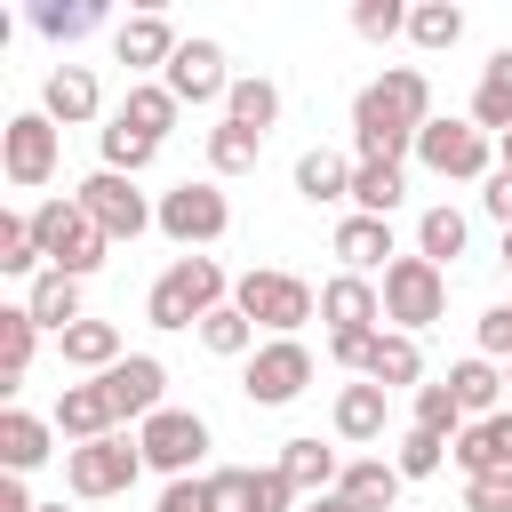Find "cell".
<instances>
[{
    "instance_id": "obj_45",
    "label": "cell",
    "mask_w": 512,
    "mask_h": 512,
    "mask_svg": "<svg viewBox=\"0 0 512 512\" xmlns=\"http://www.w3.org/2000/svg\"><path fill=\"white\" fill-rule=\"evenodd\" d=\"M352 32L360 40H392V32H408V8L400 0H360L352 8Z\"/></svg>"
},
{
    "instance_id": "obj_12",
    "label": "cell",
    "mask_w": 512,
    "mask_h": 512,
    "mask_svg": "<svg viewBox=\"0 0 512 512\" xmlns=\"http://www.w3.org/2000/svg\"><path fill=\"white\" fill-rule=\"evenodd\" d=\"M224 224H232V200H224L216 184H176V192H160V232H168L176 248H208V240H224Z\"/></svg>"
},
{
    "instance_id": "obj_50",
    "label": "cell",
    "mask_w": 512,
    "mask_h": 512,
    "mask_svg": "<svg viewBox=\"0 0 512 512\" xmlns=\"http://www.w3.org/2000/svg\"><path fill=\"white\" fill-rule=\"evenodd\" d=\"M0 512H40V504H32V488H24V472H8V480H0Z\"/></svg>"
},
{
    "instance_id": "obj_23",
    "label": "cell",
    "mask_w": 512,
    "mask_h": 512,
    "mask_svg": "<svg viewBox=\"0 0 512 512\" xmlns=\"http://www.w3.org/2000/svg\"><path fill=\"white\" fill-rule=\"evenodd\" d=\"M360 376H368V384H384V392L416 384V376H424V352H416V336H400V328H376V344H368Z\"/></svg>"
},
{
    "instance_id": "obj_46",
    "label": "cell",
    "mask_w": 512,
    "mask_h": 512,
    "mask_svg": "<svg viewBox=\"0 0 512 512\" xmlns=\"http://www.w3.org/2000/svg\"><path fill=\"white\" fill-rule=\"evenodd\" d=\"M160 512H224V504H216V480L200 472V480H168V496H160Z\"/></svg>"
},
{
    "instance_id": "obj_26",
    "label": "cell",
    "mask_w": 512,
    "mask_h": 512,
    "mask_svg": "<svg viewBox=\"0 0 512 512\" xmlns=\"http://www.w3.org/2000/svg\"><path fill=\"white\" fill-rule=\"evenodd\" d=\"M176 112H184V104H176V96H168V80H136V88H128V96H120V112H112V120H120V128H136V136H152V144H160V136H168V128H176Z\"/></svg>"
},
{
    "instance_id": "obj_54",
    "label": "cell",
    "mask_w": 512,
    "mask_h": 512,
    "mask_svg": "<svg viewBox=\"0 0 512 512\" xmlns=\"http://www.w3.org/2000/svg\"><path fill=\"white\" fill-rule=\"evenodd\" d=\"M504 264H512V232H504Z\"/></svg>"
},
{
    "instance_id": "obj_47",
    "label": "cell",
    "mask_w": 512,
    "mask_h": 512,
    "mask_svg": "<svg viewBox=\"0 0 512 512\" xmlns=\"http://www.w3.org/2000/svg\"><path fill=\"white\" fill-rule=\"evenodd\" d=\"M464 512H512V472H480V480H464Z\"/></svg>"
},
{
    "instance_id": "obj_14",
    "label": "cell",
    "mask_w": 512,
    "mask_h": 512,
    "mask_svg": "<svg viewBox=\"0 0 512 512\" xmlns=\"http://www.w3.org/2000/svg\"><path fill=\"white\" fill-rule=\"evenodd\" d=\"M320 320H328V344H336V336H376V320H384V288L360 280V272H336V280L320 288Z\"/></svg>"
},
{
    "instance_id": "obj_35",
    "label": "cell",
    "mask_w": 512,
    "mask_h": 512,
    "mask_svg": "<svg viewBox=\"0 0 512 512\" xmlns=\"http://www.w3.org/2000/svg\"><path fill=\"white\" fill-rule=\"evenodd\" d=\"M224 120H240V128H256V136H272V120H280V88H272V80H256V72H240V80H232V96H224Z\"/></svg>"
},
{
    "instance_id": "obj_37",
    "label": "cell",
    "mask_w": 512,
    "mask_h": 512,
    "mask_svg": "<svg viewBox=\"0 0 512 512\" xmlns=\"http://www.w3.org/2000/svg\"><path fill=\"white\" fill-rule=\"evenodd\" d=\"M200 344H208L216 360H240V352H256V320H248L240 304H216V312L200 320Z\"/></svg>"
},
{
    "instance_id": "obj_10",
    "label": "cell",
    "mask_w": 512,
    "mask_h": 512,
    "mask_svg": "<svg viewBox=\"0 0 512 512\" xmlns=\"http://www.w3.org/2000/svg\"><path fill=\"white\" fill-rule=\"evenodd\" d=\"M304 384H312V352H304V336H272V344H256V352H248L240 392H248L256 408H288Z\"/></svg>"
},
{
    "instance_id": "obj_33",
    "label": "cell",
    "mask_w": 512,
    "mask_h": 512,
    "mask_svg": "<svg viewBox=\"0 0 512 512\" xmlns=\"http://www.w3.org/2000/svg\"><path fill=\"white\" fill-rule=\"evenodd\" d=\"M24 312H32L40 328H56V336H64V328L80 320V280H72V272H40V280H32V296H24Z\"/></svg>"
},
{
    "instance_id": "obj_40",
    "label": "cell",
    "mask_w": 512,
    "mask_h": 512,
    "mask_svg": "<svg viewBox=\"0 0 512 512\" xmlns=\"http://www.w3.org/2000/svg\"><path fill=\"white\" fill-rule=\"evenodd\" d=\"M0 272H24V280L48 272V256H40V240H32V216H0Z\"/></svg>"
},
{
    "instance_id": "obj_55",
    "label": "cell",
    "mask_w": 512,
    "mask_h": 512,
    "mask_svg": "<svg viewBox=\"0 0 512 512\" xmlns=\"http://www.w3.org/2000/svg\"><path fill=\"white\" fill-rule=\"evenodd\" d=\"M40 512H64V504H40Z\"/></svg>"
},
{
    "instance_id": "obj_24",
    "label": "cell",
    "mask_w": 512,
    "mask_h": 512,
    "mask_svg": "<svg viewBox=\"0 0 512 512\" xmlns=\"http://www.w3.org/2000/svg\"><path fill=\"white\" fill-rule=\"evenodd\" d=\"M48 432H56V416L0 408V464H8V472H32V464H48Z\"/></svg>"
},
{
    "instance_id": "obj_1",
    "label": "cell",
    "mask_w": 512,
    "mask_h": 512,
    "mask_svg": "<svg viewBox=\"0 0 512 512\" xmlns=\"http://www.w3.org/2000/svg\"><path fill=\"white\" fill-rule=\"evenodd\" d=\"M424 120H432V80L416 64H392L384 80H368L352 96V152L400 168V152H416V128Z\"/></svg>"
},
{
    "instance_id": "obj_13",
    "label": "cell",
    "mask_w": 512,
    "mask_h": 512,
    "mask_svg": "<svg viewBox=\"0 0 512 512\" xmlns=\"http://www.w3.org/2000/svg\"><path fill=\"white\" fill-rule=\"evenodd\" d=\"M160 80H168L176 104H224V96H232V72H224V48H216V40H184Z\"/></svg>"
},
{
    "instance_id": "obj_41",
    "label": "cell",
    "mask_w": 512,
    "mask_h": 512,
    "mask_svg": "<svg viewBox=\"0 0 512 512\" xmlns=\"http://www.w3.org/2000/svg\"><path fill=\"white\" fill-rule=\"evenodd\" d=\"M448 456H456V440H440V432H416V424H408V432H400V456H392V464H400V480H432V472H440Z\"/></svg>"
},
{
    "instance_id": "obj_49",
    "label": "cell",
    "mask_w": 512,
    "mask_h": 512,
    "mask_svg": "<svg viewBox=\"0 0 512 512\" xmlns=\"http://www.w3.org/2000/svg\"><path fill=\"white\" fill-rule=\"evenodd\" d=\"M480 208H488V216H496V224L512 232V168H496V176H488V192H480Z\"/></svg>"
},
{
    "instance_id": "obj_42",
    "label": "cell",
    "mask_w": 512,
    "mask_h": 512,
    "mask_svg": "<svg viewBox=\"0 0 512 512\" xmlns=\"http://www.w3.org/2000/svg\"><path fill=\"white\" fill-rule=\"evenodd\" d=\"M96 144H104V168H112V176H144V168H152V152H160L152 136H136V128H120V120H112V128H104Z\"/></svg>"
},
{
    "instance_id": "obj_31",
    "label": "cell",
    "mask_w": 512,
    "mask_h": 512,
    "mask_svg": "<svg viewBox=\"0 0 512 512\" xmlns=\"http://www.w3.org/2000/svg\"><path fill=\"white\" fill-rule=\"evenodd\" d=\"M400 192H408V176H400L392 160H360V168H352V216H392Z\"/></svg>"
},
{
    "instance_id": "obj_9",
    "label": "cell",
    "mask_w": 512,
    "mask_h": 512,
    "mask_svg": "<svg viewBox=\"0 0 512 512\" xmlns=\"http://www.w3.org/2000/svg\"><path fill=\"white\" fill-rule=\"evenodd\" d=\"M136 440H144V464H152V472H168V480H200L208 424H200L192 408H160V416H144Z\"/></svg>"
},
{
    "instance_id": "obj_17",
    "label": "cell",
    "mask_w": 512,
    "mask_h": 512,
    "mask_svg": "<svg viewBox=\"0 0 512 512\" xmlns=\"http://www.w3.org/2000/svg\"><path fill=\"white\" fill-rule=\"evenodd\" d=\"M280 480L312 504V496H336V480H344V464H336V448H320L312 432H296V440H280Z\"/></svg>"
},
{
    "instance_id": "obj_15",
    "label": "cell",
    "mask_w": 512,
    "mask_h": 512,
    "mask_svg": "<svg viewBox=\"0 0 512 512\" xmlns=\"http://www.w3.org/2000/svg\"><path fill=\"white\" fill-rule=\"evenodd\" d=\"M56 432L80 448V440H104V432H120V408H112V392H104V376H88V384H64L56 392Z\"/></svg>"
},
{
    "instance_id": "obj_53",
    "label": "cell",
    "mask_w": 512,
    "mask_h": 512,
    "mask_svg": "<svg viewBox=\"0 0 512 512\" xmlns=\"http://www.w3.org/2000/svg\"><path fill=\"white\" fill-rule=\"evenodd\" d=\"M504 392H512V360H504Z\"/></svg>"
},
{
    "instance_id": "obj_39",
    "label": "cell",
    "mask_w": 512,
    "mask_h": 512,
    "mask_svg": "<svg viewBox=\"0 0 512 512\" xmlns=\"http://www.w3.org/2000/svg\"><path fill=\"white\" fill-rule=\"evenodd\" d=\"M408 40H416V48H456V40H464V8H456V0L408 8Z\"/></svg>"
},
{
    "instance_id": "obj_36",
    "label": "cell",
    "mask_w": 512,
    "mask_h": 512,
    "mask_svg": "<svg viewBox=\"0 0 512 512\" xmlns=\"http://www.w3.org/2000/svg\"><path fill=\"white\" fill-rule=\"evenodd\" d=\"M256 160H264V136L256 128H240V120H216L208 128V168L216 176H248Z\"/></svg>"
},
{
    "instance_id": "obj_51",
    "label": "cell",
    "mask_w": 512,
    "mask_h": 512,
    "mask_svg": "<svg viewBox=\"0 0 512 512\" xmlns=\"http://www.w3.org/2000/svg\"><path fill=\"white\" fill-rule=\"evenodd\" d=\"M304 512H352V504H344V496H312Z\"/></svg>"
},
{
    "instance_id": "obj_32",
    "label": "cell",
    "mask_w": 512,
    "mask_h": 512,
    "mask_svg": "<svg viewBox=\"0 0 512 512\" xmlns=\"http://www.w3.org/2000/svg\"><path fill=\"white\" fill-rule=\"evenodd\" d=\"M464 240H472V224H464V208H448V200H432V208L416 216V256H432V264H448V256H464Z\"/></svg>"
},
{
    "instance_id": "obj_18",
    "label": "cell",
    "mask_w": 512,
    "mask_h": 512,
    "mask_svg": "<svg viewBox=\"0 0 512 512\" xmlns=\"http://www.w3.org/2000/svg\"><path fill=\"white\" fill-rule=\"evenodd\" d=\"M96 72L88 64H56L48 80H40V112L56 120V128H80V120H96Z\"/></svg>"
},
{
    "instance_id": "obj_7",
    "label": "cell",
    "mask_w": 512,
    "mask_h": 512,
    "mask_svg": "<svg viewBox=\"0 0 512 512\" xmlns=\"http://www.w3.org/2000/svg\"><path fill=\"white\" fill-rule=\"evenodd\" d=\"M72 200L88 208V224H96L104 240H136V232H152V224H160V208L136 192V176H112V168L80 176V192H72Z\"/></svg>"
},
{
    "instance_id": "obj_11",
    "label": "cell",
    "mask_w": 512,
    "mask_h": 512,
    "mask_svg": "<svg viewBox=\"0 0 512 512\" xmlns=\"http://www.w3.org/2000/svg\"><path fill=\"white\" fill-rule=\"evenodd\" d=\"M0 168H8L16 192H40V184L56 176V120H48V112H16V120L0 128Z\"/></svg>"
},
{
    "instance_id": "obj_43",
    "label": "cell",
    "mask_w": 512,
    "mask_h": 512,
    "mask_svg": "<svg viewBox=\"0 0 512 512\" xmlns=\"http://www.w3.org/2000/svg\"><path fill=\"white\" fill-rule=\"evenodd\" d=\"M240 512H304V496L280 480V464H264V472L240 480Z\"/></svg>"
},
{
    "instance_id": "obj_34",
    "label": "cell",
    "mask_w": 512,
    "mask_h": 512,
    "mask_svg": "<svg viewBox=\"0 0 512 512\" xmlns=\"http://www.w3.org/2000/svg\"><path fill=\"white\" fill-rule=\"evenodd\" d=\"M32 344H40V320H32L24 304H8V312H0V392H16V384H24Z\"/></svg>"
},
{
    "instance_id": "obj_8",
    "label": "cell",
    "mask_w": 512,
    "mask_h": 512,
    "mask_svg": "<svg viewBox=\"0 0 512 512\" xmlns=\"http://www.w3.org/2000/svg\"><path fill=\"white\" fill-rule=\"evenodd\" d=\"M488 152H496V136H480L472 120H424V128H416V160H424L432 176H448V184L496 176V168H488Z\"/></svg>"
},
{
    "instance_id": "obj_38",
    "label": "cell",
    "mask_w": 512,
    "mask_h": 512,
    "mask_svg": "<svg viewBox=\"0 0 512 512\" xmlns=\"http://www.w3.org/2000/svg\"><path fill=\"white\" fill-rule=\"evenodd\" d=\"M32 24H40L48 40H88V32L104 24V8H96V0H40Z\"/></svg>"
},
{
    "instance_id": "obj_25",
    "label": "cell",
    "mask_w": 512,
    "mask_h": 512,
    "mask_svg": "<svg viewBox=\"0 0 512 512\" xmlns=\"http://www.w3.org/2000/svg\"><path fill=\"white\" fill-rule=\"evenodd\" d=\"M472 128L480 136H504L512 128V48H496L480 64V88H472Z\"/></svg>"
},
{
    "instance_id": "obj_44",
    "label": "cell",
    "mask_w": 512,
    "mask_h": 512,
    "mask_svg": "<svg viewBox=\"0 0 512 512\" xmlns=\"http://www.w3.org/2000/svg\"><path fill=\"white\" fill-rule=\"evenodd\" d=\"M416 432H440V440L464 432V408H456L448 384H416Z\"/></svg>"
},
{
    "instance_id": "obj_21",
    "label": "cell",
    "mask_w": 512,
    "mask_h": 512,
    "mask_svg": "<svg viewBox=\"0 0 512 512\" xmlns=\"http://www.w3.org/2000/svg\"><path fill=\"white\" fill-rule=\"evenodd\" d=\"M456 464H464V480H480V472H512V408L464 424V432H456Z\"/></svg>"
},
{
    "instance_id": "obj_52",
    "label": "cell",
    "mask_w": 512,
    "mask_h": 512,
    "mask_svg": "<svg viewBox=\"0 0 512 512\" xmlns=\"http://www.w3.org/2000/svg\"><path fill=\"white\" fill-rule=\"evenodd\" d=\"M496 152H504V168H512V128H504V136H496Z\"/></svg>"
},
{
    "instance_id": "obj_20",
    "label": "cell",
    "mask_w": 512,
    "mask_h": 512,
    "mask_svg": "<svg viewBox=\"0 0 512 512\" xmlns=\"http://www.w3.org/2000/svg\"><path fill=\"white\" fill-rule=\"evenodd\" d=\"M336 496L352 512H400V464L392 456H352L344 480H336Z\"/></svg>"
},
{
    "instance_id": "obj_30",
    "label": "cell",
    "mask_w": 512,
    "mask_h": 512,
    "mask_svg": "<svg viewBox=\"0 0 512 512\" xmlns=\"http://www.w3.org/2000/svg\"><path fill=\"white\" fill-rule=\"evenodd\" d=\"M448 392H456V408L480 424V416H496V400H504V368L472 352V360H456V368H448Z\"/></svg>"
},
{
    "instance_id": "obj_16",
    "label": "cell",
    "mask_w": 512,
    "mask_h": 512,
    "mask_svg": "<svg viewBox=\"0 0 512 512\" xmlns=\"http://www.w3.org/2000/svg\"><path fill=\"white\" fill-rule=\"evenodd\" d=\"M160 384H168V368L152 360V352H128L120 368H104V392H112V408H120V424L136 416H160Z\"/></svg>"
},
{
    "instance_id": "obj_27",
    "label": "cell",
    "mask_w": 512,
    "mask_h": 512,
    "mask_svg": "<svg viewBox=\"0 0 512 512\" xmlns=\"http://www.w3.org/2000/svg\"><path fill=\"white\" fill-rule=\"evenodd\" d=\"M352 168H360V160H344V152L312 144V152L296 160V192H304L312 208H328V200H352Z\"/></svg>"
},
{
    "instance_id": "obj_48",
    "label": "cell",
    "mask_w": 512,
    "mask_h": 512,
    "mask_svg": "<svg viewBox=\"0 0 512 512\" xmlns=\"http://www.w3.org/2000/svg\"><path fill=\"white\" fill-rule=\"evenodd\" d=\"M480 360H512V304L480 312Z\"/></svg>"
},
{
    "instance_id": "obj_2",
    "label": "cell",
    "mask_w": 512,
    "mask_h": 512,
    "mask_svg": "<svg viewBox=\"0 0 512 512\" xmlns=\"http://www.w3.org/2000/svg\"><path fill=\"white\" fill-rule=\"evenodd\" d=\"M216 304H232V280H224V264H216V256H176V264L152 280V296H144V320H152V328H200Z\"/></svg>"
},
{
    "instance_id": "obj_6",
    "label": "cell",
    "mask_w": 512,
    "mask_h": 512,
    "mask_svg": "<svg viewBox=\"0 0 512 512\" xmlns=\"http://www.w3.org/2000/svg\"><path fill=\"white\" fill-rule=\"evenodd\" d=\"M448 312V272L432 264V256H400L392 272H384V320L400 328V336H416V328H432Z\"/></svg>"
},
{
    "instance_id": "obj_19",
    "label": "cell",
    "mask_w": 512,
    "mask_h": 512,
    "mask_svg": "<svg viewBox=\"0 0 512 512\" xmlns=\"http://www.w3.org/2000/svg\"><path fill=\"white\" fill-rule=\"evenodd\" d=\"M336 256H344V272H392L400 264V248H392V224L384 216H344L336 224Z\"/></svg>"
},
{
    "instance_id": "obj_29",
    "label": "cell",
    "mask_w": 512,
    "mask_h": 512,
    "mask_svg": "<svg viewBox=\"0 0 512 512\" xmlns=\"http://www.w3.org/2000/svg\"><path fill=\"white\" fill-rule=\"evenodd\" d=\"M384 416H392V392H384V384L360 376V384L336 392V432H344V440H384Z\"/></svg>"
},
{
    "instance_id": "obj_4",
    "label": "cell",
    "mask_w": 512,
    "mask_h": 512,
    "mask_svg": "<svg viewBox=\"0 0 512 512\" xmlns=\"http://www.w3.org/2000/svg\"><path fill=\"white\" fill-rule=\"evenodd\" d=\"M136 472H144V440L136 432H104V440L64 448V488L72 496H128Z\"/></svg>"
},
{
    "instance_id": "obj_22",
    "label": "cell",
    "mask_w": 512,
    "mask_h": 512,
    "mask_svg": "<svg viewBox=\"0 0 512 512\" xmlns=\"http://www.w3.org/2000/svg\"><path fill=\"white\" fill-rule=\"evenodd\" d=\"M176 48H184V40L168 32V16H160V8H144V16H128V24L112 32V56H120V64H160V72H168V64H176Z\"/></svg>"
},
{
    "instance_id": "obj_5",
    "label": "cell",
    "mask_w": 512,
    "mask_h": 512,
    "mask_svg": "<svg viewBox=\"0 0 512 512\" xmlns=\"http://www.w3.org/2000/svg\"><path fill=\"white\" fill-rule=\"evenodd\" d=\"M232 304H240L256 328H272V336H296V328L320 312V296H312L296 272H272V264H264V272H240V280H232Z\"/></svg>"
},
{
    "instance_id": "obj_3",
    "label": "cell",
    "mask_w": 512,
    "mask_h": 512,
    "mask_svg": "<svg viewBox=\"0 0 512 512\" xmlns=\"http://www.w3.org/2000/svg\"><path fill=\"white\" fill-rule=\"evenodd\" d=\"M32 240H40L48 272H72V280H88V272L104 264V248H112V240L88 224V208H80V200H64V192L32 208Z\"/></svg>"
},
{
    "instance_id": "obj_28",
    "label": "cell",
    "mask_w": 512,
    "mask_h": 512,
    "mask_svg": "<svg viewBox=\"0 0 512 512\" xmlns=\"http://www.w3.org/2000/svg\"><path fill=\"white\" fill-rule=\"evenodd\" d=\"M56 344H64V368H88V376H104V368H120V360H128L112 320H72Z\"/></svg>"
}]
</instances>
